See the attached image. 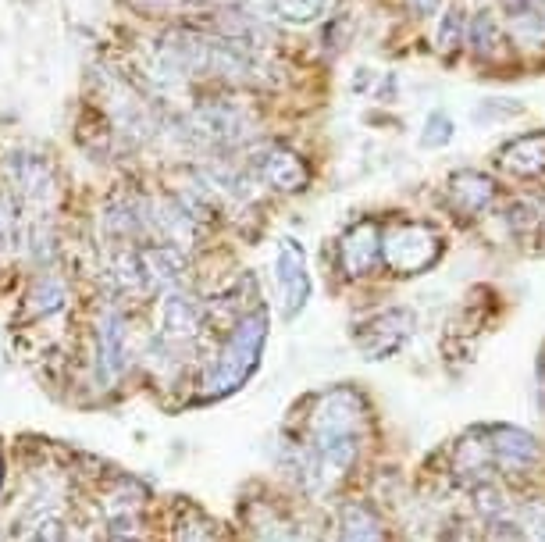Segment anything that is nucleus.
<instances>
[{
	"instance_id": "nucleus-21",
	"label": "nucleus",
	"mask_w": 545,
	"mask_h": 542,
	"mask_svg": "<svg viewBox=\"0 0 545 542\" xmlns=\"http://www.w3.org/2000/svg\"><path fill=\"white\" fill-rule=\"evenodd\" d=\"M464 43L471 47V54H478V58H492L499 50V22L489 15V11H478V15L471 18V25H467Z\"/></svg>"
},
{
	"instance_id": "nucleus-1",
	"label": "nucleus",
	"mask_w": 545,
	"mask_h": 542,
	"mask_svg": "<svg viewBox=\"0 0 545 542\" xmlns=\"http://www.w3.org/2000/svg\"><path fill=\"white\" fill-rule=\"evenodd\" d=\"M364 396L350 386H335L318 396L310 411V436L303 450V482H318L321 489H332L360 453L364 439Z\"/></svg>"
},
{
	"instance_id": "nucleus-27",
	"label": "nucleus",
	"mask_w": 545,
	"mask_h": 542,
	"mask_svg": "<svg viewBox=\"0 0 545 542\" xmlns=\"http://www.w3.org/2000/svg\"><path fill=\"white\" fill-rule=\"evenodd\" d=\"M36 542H65V528L57 518H47L36 525Z\"/></svg>"
},
{
	"instance_id": "nucleus-5",
	"label": "nucleus",
	"mask_w": 545,
	"mask_h": 542,
	"mask_svg": "<svg viewBox=\"0 0 545 542\" xmlns=\"http://www.w3.org/2000/svg\"><path fill=\"white\" fill-rule=\"evenodd\" d=\"M275 286H278V304H282V318L296 321L307 311L310 300V271H307V250L300 239L282 236L275 247Z\"/></svg>"
},
{
	"instance_id": "nucleus-12",
	"label": "nucleus",
	"mask_w": 545,
	"mask_h": 542,
	"mask_svg": "<svg viewBox=\"0 0 545 542\" xmlns=\"http://www.w3.org/2000/svg\"><path fill=\"white\" fill-rule=\"evenodd\" d=\"M136 254H139V268H143V282H147V289L171 293V289L182 286L186 250L171 247V243H154V247H143V250H136Z\"/></svg>"
},
{
	"instance_id": "nucleus-14",
	"label": "nucleus",
	"mask_w": 545,
	"mask_h": 542,
	"mask_svg": "<svg viewBox=\"0 0 545 542\" xmlns=\"http://www.w3.org/2000/svg\"><path fill=\"white\" fill-rule=\"evenodd\" d=\"M496 165L517 179H535L545 172V132H524L503 143L496 154Z\"/></svg>"
},
{
	"instance_id": "nucleus-28",
	"label": "nucleus",
	"mask_w": 545,
	"mask_h": 542,
	"mask_svg": "<svg viewBox=\"0 0 545 542\" xmlns=\"http://www.w3.org/2000/svg\"><path fill=\"white\" fill-rule=\"evenodd\" d=\"M407 8L414 11V15H421V18H432V15H439L442 0H407Z\"/></svg>"
},
{
	"instance_id": "nucleus-3",
	"label": "nucleus",
	"mask_w": 545,
	"mask_h": 542,
	"mask_svg": "<svg viewBox=\"0 0 545 542\" xmlns=\"http://www.w3.org/2000/svg\"><path fill=\"white\" fill-rule=\"evenodd\" d=\"M442 257V236L424 222H392L382 229V264L392 275H421Z\"/></svg>"
},
{
	"instance_id": "nucleus-17",
	"label": "nucleus",
	"mask_w": 545,
	"mask_h": 542,
	"mask_svg": "<svg viewBox=\"0 0 545 542\" xmlns=\"http://www.w3.org/2000/svg\"><path fill=\"white\" fill-rule=\"evenodd\" d=\"M339 542H389L378 514L367 503H346L339 514Z\"/></svg>"
},
{
	"instance_id": "nucleus-6",
	"label": "nucleus",
	"mask_w": 545,
	"mask_h": 542,
	"mask_svg": "<svg viewBox=\"0 0 545 542\" xmlns=\"http://www.w3.org/2000/svg\"><path fill=\"white\" fill-rule=\"evenodd\" d=\"M186 132L193 140L207 143V147H228V143H239L250 136V115L239 104L207 100V104L189 111Z\"/></svg>"
},
{
	"instance_id": "nucleus-7",
	"label": "nucleus",
	"mask_w": 545,
	"mask_h": 542,
	"mask_svg": "<svg viewBox=\"0 0 545 542\" xmlns=\"http://www.w3.org/2000/svg\"><path fill=\"white\" fill-rule=\"evenodd\" d=\"M253 175L264 186L278 189V193H300L310 182V168L296 150H289L285 143H264L250 154Z\"/></svg>"
},
{
	"instance_id": "nucleus-30",
	"label": "nucleus",
	"mask_w": 545,
	"mask_h": 542,
	"mask_svg": "<svg viewBox=\"0 0 545 542\" xmlns=\"http://www.w3.org/2000/svg\"><path fill=\"white\" fill-rule=\"evenodd\" d=\"M0 485H4V453H0Z\"/></svg>"
},
{
	"instance_id": "nucleus-15",
	"label": "nucleus",
	"mask_w": 545,
	"mask_h": 542,
	"mask_svg": "<svg viewBox=\"0 0 545 542\" xmlns=\"http://www.w3.org/2000/svg\"><path fill=\"white\" fill-rule=\"evenodd\" d=\"M204 325V307L196 304L193 296L182 293V289H171L161 300V336L175 339V343H186L200 332Z\"/></svg>"
},
{
	"instance_id": "nucleus-29",
	"label": "nucleus",
	"mask_w": 545,
	"mask_h": 542,
	"mask_svg": "<svg viewBox=\"0 0 545 542\" xmlns=\"http://www.w3.org/2000/svg\"><path fill=\"white\" fill-rule=\"evenodd\" d=\"M179 542H211V532L204 525H182Z\"/></svg>"
},
{
	"instance_id": "nucleus-20",
	"label": "nucleus",
	"mask_w": 545,
	"mask_h": 542,
	"mask_svg": "<svg viewBox=\"0 0 545 542\" xmlns=\"http://www.w3.org/2000/svg\"><path fill=\"white\" fill-rule=\"evenodd\" d=\"M513 36L521 43H545V4H524L506 11Z\"/></svg>"
},
{
	"instance_id": "nucleus-19",
	"label": "nucleus",
	"mask_w": 545,
	"mask_h": 542,
	"mask_svg": "<svg viewBox=\"0 0 545 542\" xmlns=\"http://www.w3.org/2000/svg\"><path fill=\"white\" fill-rule=\"evenodd\" d=\"M143 18H179V15H207L211 4L207 0H122Z\"/></svg>"
},
{
	"instance_id": "nucleus-23",
	"label": "nucleus",
	"mask_w": 545,
	"mask_h": 542,
	"mask_svg": "<svg viewBox=\"0 0 545 542\" xmlns=\"http://www.w3.org/2000/svg\"><path fill=\"white\" fill-rule=\"evenodd\" d=\"M449 140H453V118H449L446 111H432V115H428V122H424L421 147L439 150V147H446Z\"/></svg>"
},
{
	"instance_id": "nucleus-9",
	"label": "nucleus",
	"mask_w": 545,
	"mask_h": 542,
	"mask_svg": "<svg viewBox=\"0 0 545 542\" xmlns=\"http://www.w3.org/2000/svg\"><path fill=\"white\" fill-rule=\"evenodd\" d=\"M485 443H489L492 453V468L513 471V475L531 471L538 464V457H542L538 439L517 425H489L485 428Z\"/></svg>"
},
{
	"instance_id": "nucleus-16",
	"label": "nucleus",
	"mask_w": 545,
	"mask_h": 542,
	"mask_svg": "<svg viewBox=\"0 0 545 542\" xmlns=\"http://www.w3.org/2000/svg\"><path fill=\"white\" fill-rule=\"evenodd\" d=\"M335 11V0H261V15L268 22L289 25V29H303Z\"/></svg>"
},
{
	"instance_id": "nucleus-2",
	"label": "nucleus",
	"mask_w": 545,
	"mask_h": 542,
	"mask_svg": "<svg viewBox=\"0 0 545 542\" xmlns=\"http://www.w3.org/2000/svg\"><path fill=\"white\" fill-rule=\"evenodd\" d=\"M264 343H268V311L257 307L253 314L239 318L236 329L221 343L218 361L204 375V400H225V396L239 393L261 364Z\"/></svg>"
},
{
	"instance_id": "nucleus-4",
	"label": "nucleus",
	"mask_w": 545,
	"mask_h": 542,
	"mask_svg": "<svg viewBox=\"0 0 545 542\" xmlns=\"http://www.w3.org/2000/svg\"><path fill=\"white\" fill-rule=\"evenodd\" d=\"M417 318L410 307H389L353 325V346L367 361H389L414 339Z\"/></svg>"
},
{
	"instance_id": "nucleus-24",
	"label": "nucleus",
	"mask_w": 545,
	"mask_h": 542,
	"mask_svg": "<svg viewBox=\"0 0 545 542\" xmlns=\"http://www.w3.org/2000/svg\"><path fill=\"white\" fill-rule=\"evenodd\" d=\"M464 33H467V22H464V11H446L442 15V25H439V50L442 54H453L460 43H464Z\"/></svg>"
},
{
	"instance_id": "nucleus-11",
	"label": "nucleus",
	"mask_w": 545,
	"mask_h": 542,
	"mask_svg": "<svg viewBox=\"0 0 545 542\" xmlns=\"http://www.w3.org/2000/svg\"><path fill=\"white\" fill-rule=\"evenodd\" d=\"M339 264L350 279H364L382 264V225L357 222L339 239Z\"/></svg>"
},
{
	"instance_id": "nucleus-25",
	"label": "nucleus",
	"mask_w": 545,
	"mask_h": 542,
	"mask_svg": "<svg viewBox=\"0 0 545 542\" xmlns=\"http://www.w3.org/2000/svg\"><path fill=\"white\" fill-rule=\"evenodd\" d=\"M114 279L122 282L125 289H147L143 282V268H139V254L136 250H122L114 257Z\"/></svg>"
},
{
	"instance_id": "nucleus-8",
	"label": "nucleus",
	"mask_w": 545,
	"mask_h": 542,
	"mask_svg": "<svg viewBox=\"0 0 545 542\" xmlns=\"http://www.w3.org/2000/svg\"><path fill=\"white\" fill-rule=\"evenodd\" d=\"M4 172H8V182L25 204L33 207H47L54 200V172H50L47 157L29 154V150H15L4 161Z\"/></svg>"
},
{
	"instance_id": "nucleus-26",
	"label": "nucleus",
	"mask_w": 545,
	"mask_h": 542,
	"mask_svg": "<svg viewBox=\"0 0 545 542\" xmlns=\"http://www.w3.org/2000/svg\"><path fill=\"white\" fill-rule=\"evenodd\" d=\"M521 535H524V542H545V503H524Z\"/></svg>"
},
{
	"instance_id": "nucleus-22",
	"label": "nucleus",
	"mask_w": 545,
	"mask_h": 542,
	"mask_svg": "<svg viewBox=\"0 0 545 542\" xmlns=\"http://www.w3.org/2000/svg\"><path fill=\"white\" fill-rule=\"evenodd\" d=\"M250 535L253 542H300L293 535V528L285 525L275 510H264V507L250 518Z\"/></svg>"
},
{
	"instance_id": "nucleus-13",
	"label": "nucleus",
	"mask_w": 545,
	"mask_h": 542,
	"mask_svg": "<svg viewBox=\"0 0 545 542\" xmlns=\"http://www.w3.org/2000/svg\"><path fill=\"white\" fill-rule=\"evenodd\" d=\"M496 193H499L496 179L485 172H474V168L453 172L449 175V186H446V200L456 214H481L492 200H496Z\"/></svg>"
},
{
	"instance_id": "nucleus-18",
	"label": "nucleus",
	"mask_w": 545,
	"mask_h": 542,
	"mask_svg": "<svg viewBox=\"0 0 545 542\" xmlns=\"http://www.w3.org/2000/svg\"><path fill=\"white\" fill-rule=\"evenodd\" d=\"M65 304H68V286L57 279L54 271H43L40 279L33 282V289H29V307H33V314L50 318V314L65 311Z\"/></svg>"
},
{
	"instance_id": "nucleus-10",
	"label": "nucleus",
	"mask_w": 545,
	"mask_h": 542,
	"mask_svg": "<svg viewBox=\"0 0 545 542\" xmlns=\"http://www.w3.org/2000/svg\"><path fill=\"white\" fill-rule=\"evenodd\" d=\"M125 368H129V321L122 311L107 307L97 321V375L114 382Z\"/></svg>"
}]
</instances>
